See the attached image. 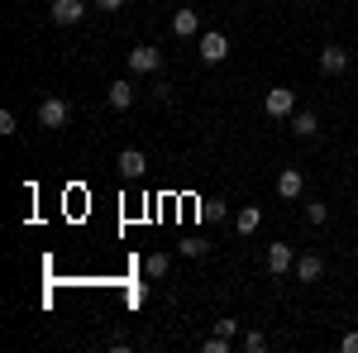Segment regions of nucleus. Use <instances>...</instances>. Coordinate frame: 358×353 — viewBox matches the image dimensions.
<instances>
[{
  "mask_svg": "<svg viewBox=\"0 0 358 353\" xmlns=\"http://www.w3.org/2000/svg\"><path fill=\"white\" fill-rule=\"evenodd\" d=\"M296 277H301V282H320V277H325V258H320V253H301V258H296Z\"/></svg>",
  "mask_w": 358,
  "mask_h": 353,
  "instance_id": "obj_13",
  "label": "nucleus"
},
{
  "mask_svg": "<svg viewBox=\"0 0 358 353\" xmlns=\"http://www.w3.org/2000/svg\"><path fill=\"white\" fill-rule=\"evenodd\" d=\"M172 34H177V38H201V15L182 5V10L172 15Z\"/></svg>",
  "mask_w": 358,
  "mask_h": 353,
  "instance_id": "obj_7",
  "label": "nucleus"
},
{
  "mask_svg": "<svg viewBox=\"0 0 358 353\" xmlns=\"http://www.w3.org/2000/svg\"><path fill=\"white\" fill-rule=\"evenodd\" d=\"M167 268H172V258H167V253H148V263H143L148 277H167Z\"/></svg>",
  "mask_w": 358,
  "mask_h": 353,
  "instance_id": "obj_15",
  "label": "nucleus"
},
{
  "mask_svg": "<svg viewBox=\"0 0 358 353\" xmlns=\"http://www.w3.org/2000/svg\"><path fill=\"white\" fill-rule=\"evenodd\" d=\"M258 224H263V210H258V206H244V210L234 215V229H239V234H253Z\"/></svg>",
  "mask_w": 358,
  "mask_h": 353,
  "instance_id": "obj_14",
  "label": "nucleus"
},
{
  "mask_svg": "<svg viewBox=\"0 0 358 353\" xmlns=\"http://www.w3.org/2000/svg\"><path fill=\"white\" fill-rule=\"evenodd\" d=\"M153 72H163V53L153 43H138L129 53V77H153Z\"/></svg>",
  "mask_w": 358,
  "mask_h": 353,
  "instance_id": "obj_1",
  "label": "nucleus"
},
{
  "mask_svg": "<svg viewBox=\"0 0 358 353\" xmlns=\"http://www.w3.org/2000/svg\"><path fill=\"white\" fill-rule=\"evenodd\" d=\"M339 349H344V353H358V334H344V339H339Z\"/></svg>",
  "mask_w": 358,
  "mask_h": 353,
  "instance_id": "obj_23",
  "label": "nucleus"
},
{
  "mask_svg": "<svg viewBox=\"0 0 358 353\" xmlns=\"http://www.w3.org/2000/svg\"><path fill=\"white\" fill-rule=\"evenodd\" d=\"M48 20H53L57 29H72L86 20V0H53L48 5Z\"/></svg>",
  "mask_w": 358,
  "mask_h": 353,
  "instance_id": "obj_3",
  "label": "nucleus"
},
{
  "mask_svg": "<svg viewBox=\"0 0 358 353\" xmlns=\"http://www.w3.org/2000/svg\"><path fill=\"white\" fill-rule=\"evenodd\" d=\"M292 134L296 138H315L320 134V115H315V110H296V115H292Z\"/></svg>",
  "mask_w": 358,
  "mask_h": 353,
  "instance_id": "obj_12",
  "label": "nucleus"
},
{
  "mask_svg": "<svg viewBox=\"0 0 358 353\" xmlns=\"http://www.w3.org/2000/svg\"><path fill=\"white\" fill-rule=\"evenodd\" d=\"M306 219H310V224H325V219H330V206H325V201H306Z\"/></svg>",
  "mask_w": 358,
  "mask_h": 353,
  "instance_id": "obj_17",
  "label": "nucleus"
},
{
  "mask_svg": "<svg viewBox=\"0 0 358 353\" xmlns=\"http://www.w3.org/2000/svg\"><path fill=\"white\" fill-rule=\"evenodd\" d=\"M239 349H244V353H263V349H268V339H263V329H248L244 339H239Z\"/></svg>",
  "mask_w": 358,
  "mask_h": 353,
  "instance_id": "obj_16",
  "label": "nucleus"
},
{
  "mask_svg": "<svg viewBox=\"0 0 358 353\" xmlns=\"http://www.w3.org/2000/svg\"><path fill=\"white\" fill-rule=\"evenodd\" d=\"M134 96H138V91H134V82H129V77L110 82V91H106V101H110L115 110H129V106H134Z\"/></svg>",
  "mask_w": 358,
  "mask_h": 353,
  "instance_id": "obj_10",
  "label": "nucleus"
},
{
  "mask_svg": "<svg viewBox=\"0 0 358 353\" xmlns=\"http://www.w3.org/2000/svg\"><path fill=\"white\" fill-rule=\"evenodd\" d=\"M301 191H306V177L296 172V167H287V172L277 177V196H282V201H296Z\"/></svg>",
  "mask_w": 358,
  "mask_h": 353,
  "instance_id": "obj_11",
  "label": "nucleus"
},
{
  "mask_svg": "<svg viewBox=\"0 0 358 353\" xmlns=\"http://www.w3.org/2000/svg\"><path fill=\"white\" fill-rule=\"evenodd\" d=\"M263 110H268L273 120H287V115H296V91H292V86H273V91L263 96Z\"/></svg>",
  "mask_w": 358,
  "mask_h": 353,
  "instance_id": "obj_4",
  "label": "nucleus"
},
{
  "mask_svg": "<svg viewBox=\"0 0 358 353\" xmlns=\"http://www.w3.org/2000/svg\"><path fill=\"white\" fill-rule=\"evenodd\" d=\"M215 334H220V339H234V334H239V320H215Z\"/></svg>",
  "mask_w": 358,
  "mask_h": 353,
  "instance_id": "obj_20",
  "label": "nucleus"
},
{
  "mask_svg": "<svg viewBox=\"0 0 358 353\" xmlns=\"http://www.w3.org/2000/svg\"><path fill=\"white\" fill-rule=\"evenodd\" d=\"M115 167H120V177H124V182H138V177H143V167H148V158H143V148H124V153L115 158Z\"/></svg>",
  "mask_w": 358,
  "mask_h": 353,
  "instance_id": "obj_6",
  "label": "nucleus"
},
{
  "mask_svg": "<svg viewBox=\"0 0 358 353\" xmlns=\"http://www.w3.org/2000/svg\"><path fill=\"white\" fill-rule=\"evenodd\" d=\"M67 120H72V106H67V101H57V96H48V101L38 106V124H43V129H62Z\"/></svg>",
  "mask_w": 358,
  "mask_h": 353,
  "instance_id": "obj_5",
  "label": "nucleus"
},
{
  "mask_svg": "<svg viewBox=\"0 0 358 353\" xmlns=\"http://www.w3.org/2000/svg\"><path fill=\"white\" fill-rule=\"evenodd\" d=\"M96 10L101 15H115V10H124V0H96Z\"/></svg>",
  "mask_w": 358,
  "mask_h": 353,
  "instance_id": "obj_22",
  "label": "nucleus"
},
{
  "mask_svg": "<svg viewBox=\"0 0 358 353\" xmlns=\"http://www.w3.org/2000/svg\"><path fill=\"white\" fill-rule=\"evenodd\" d=\"M0 134H20V124H15V115H10V110H0Z\"/></svg>",
  "mask_w": 358,
  "mask_h": 353,
  "instance_id": "obj_21",
  "label": "nucleus"
},
{
  "mask_svg": "<svg viewBox=\"0 0 358 353\" xmlns=\"http://www.w3.org/2000/svg\"><path fill=\"white\" fill-rule=\"evenodd\" d=\"M182 258H206V244L201 239H182Z\"/></svg>",
  "mask_w": 358,
  "mask_h": 353,
  "instance_id": "obj_18",
  "label": "nucleus"
},
{
  "mask_svg": "<svg viewBox=\"0 0 358 353\" xmlns=\"http://www.w3.org/2000/svg\"><path fill=\"white\" fill-rule=\"evenodd\" d=\"M292 268H296L292 244H273V248H268V272H273V277H282V272H292Z\"/></svg>",
  "mask_w": 358,
  "mask_h": 353,
  "instance_id": "obj_9",
  "label": "nucleus"
},
{
  "mask_svg": "<svg viewBox=\"0 0 358 353\" xmlns=\"http://www.w3.org/2000/svg\"><path fill=\"white\" fill-rule=\"evenodd\" d=\"M320 72H325V77H339V72H349V48L330 43V48L320 53Z\"/></svg>",
  "mask_w": 358,
  "mask_h": 353,
  "instance_id": "obj_8",
  "label": "nucleus"
},
{
  "mask_svg": "<svg viewBox=\"0 0 358 353\" xmlns=\"http://www.w3.org/2000/svg\"><path fill=\"white\" fill-rule=\"evenodd\" d=\"M196 53H201V62H206V67H215V62H224V57H229V38H224L220 29H210V34H201Z\"/></svg>",
  "mask_w": 358,
  "mask_h": 353,
  "instance_id": "obj_2",
  "label": "nucleus"
},
{
  "mask_svg": "<svg viewBox=\"0 0 358 353\" xmlns=\"http://www.w3.org/2000/svg\"><path fill=\"white\" fill-rule=\"evenodd\" d=\"M201 349H206V353H229V339H220V334H210V339H206Z\"/></svg>",
  "mask_w": 358,
  "mask_h": 353,
  "instance_id": "obj_19",
  "label": "nucleus"
}]
</instances>
